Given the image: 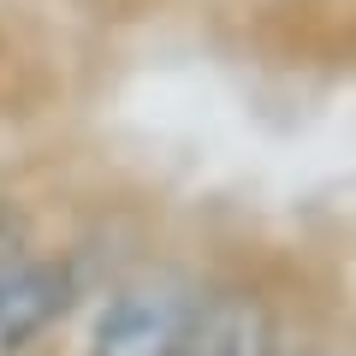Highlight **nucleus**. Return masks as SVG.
<instances>
[{
    "label": "nucleus",
    "mask_w": 356,
    "mask_h": 356,
    "mask_svg": "<svg viewBox=\"0 0 356 356\" xmlns=\"http://www.w3.org/2000/svg\"><path fill=\"white\" fill-rule=\"evenodd\" d=\"M202 291L178 280H137L95 315L89 344L77 356H172L191 332Z\"/></svg>",
    "instance_id": "nucleus-1"
},
{
    "label": "nucleus",
    "mask_w": 356,
    "mask_h": 356,
    "mask_svg": "<svg viewBox=\"0 0 356 356\" xmlns=\"http://www.w3.org/2000/svg\"><path fill=\"white\" fill-rule=\"evenodd\" d=\"M172 356H273V332L250 297H202Z\"/></svg>",
    "instance_id": "nucleus-3"
},
{
    "label": "nucleus",
    "mask_w": 356,
    "mask_h": 356,
    "mask_svg": "<svg viewBox=\"0 0 356 356\" xmlns=\"http://www.w3.org/2000/svg\"><path fill=\"white\" fill-rule=\"evenodd\" d=\"M321 356H332V350H321Z\"/></svg>",
    "instance_id": "nucleus-4"
},
{
    "label": "nucleus",
    "mask_w": 356,
    "mask_h": 356,
    "mask_svg": "<svg viewBox=\"0 0 356 356\" xmlns=\"http://www.w3.org/2000/svg\"><path fill=\"white\" fill-rule=\"evenodd\" d=\"M77 309V267L36 255L24 243H0V356H24Z\"/></svg>",
    "instance_id": "nucleus-2"
}]
</instances>
